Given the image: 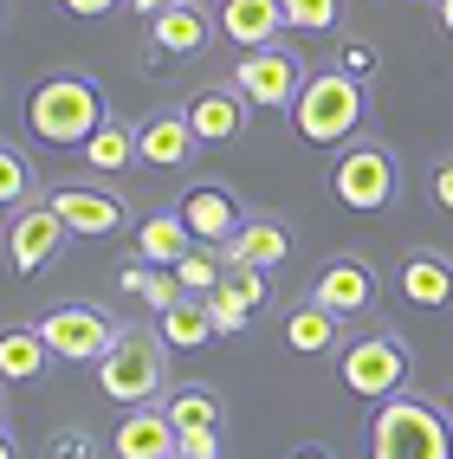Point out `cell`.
Masks as SVG:
<instances>
[{"mask_svg":"<svg viewBox=\"0 0 453 459\" xmlns=\"http://www.w3.org/2000/svg\"><path fill=\"white\" fill-rule=\"evenodd\" d=\"M156 336L169 350H201V343H221V324H214V311H207V298H181V304H169V311H156Z\"/></svg>","mask_w":453,"mask_h":459,"instance_id":"20","label":"cell"},{"mask_svg":"<svg viewBox=\"0 0 453 459\" xmlns=\"http://www.w3.org/2000/svg\"><path fill=\"white\" fill-rule=\"evenodd\" d=\"M188 247H195V233L181 213H149L143 233H136V259H149V265H175Z\"/></svg>","mask_w":453,"mask_h":459,"instance_id":"25","label":"cell"},{"mask_svg":"<svg viewBox=\"0 0 453 459\" xmlns=\"http://www.w3.org/2000/svg\"><path fill=\"white\" fill-rule=\"evenodd\" d=\"M98 388H104V402H117V408H149V402H162V394L175 388V382H169V343H162V336L124 330V336L104 350V362H98Z\"/></svg>","mask_w":453,"mask_h":459,"instance_id":"3","label":"cell"},{"mask_svg":"<svg viewBox=\"0 0 453 459\" xmlns=\"http://www.w3.org/2000/svg\"><path fill=\"white\" fill-rule=\"evenodd\" d=\"M78 156L98 169V175H117V169H130L136 162V124H117V117H104L98 124V136H91Z\"/></svg>","mask_w":453,"mask_h":459,"instance_id":"26","label":"cell"},{"mask_svg":"<svg viewBox=\"0 0 453 459\" xmlns=\"http://www.w3.org/2000/svg\"><path fill=\"white\" fill-rule=\"evenodd\" d=\"M181 117H188V130H195L201 143H233L240 124H247V98H240L233 84H214V91H195Z\"/></svg>","mask_w":453,"mask_h":459,"instance_id":"18","label":"cell"},{"mask_svg":"<svg viewBox=\"0 0 453 459\" xmlns=\"http://www.w3.org/2000/svg\"><path fill=\"white\" fill-rule=\"evenodd\" d=\"M434 13H440V33L453 39V0H434Z\"/></svg>","mask_w":453,"mask_h":459,"instance_id":"38","label":"cell"},{"mask_svg":"<svg viewBox=\"0 0 453 459\" xmlns=\"http://www.w3.org/2000/svg\"><path fill=\"white\" fill-rule=\"evenodd\" d=\"M52 207L65 213V227L84 233V239H110L117 227L130 221L124 195H110V188H84V181H72V188H52Z\"/></svg>","mask_w":453,"mask_h":459,"instance_id":"11","label":"cell"},{"mask_svg":"<svg viewBox=\"0 0 453 459\" xmlns=\"http://www.w3.org/2000/svg\"><path fill=\"white\" fill-rule=\"evenodd\" d=\"M337 311H324L318 298H305V304H292L285 311V350L292 356H330L337 350Z\"/></svg>","mask_w":453,"mask_h":459,"instance_id":"21","label":"cell"},{"mask_svg":"<svg viewBox=\"0 0 453 459\" xmlns=\"http://www.w3.org/2000/svg\"><path fill=\"white\" fill-rule=\"evenodd\" d=\"M117 285H124L130 298H143L149 311H169V304L188 298V285L175 279V265H149V259H130L124 272H117Z\"/></svg>","mask_w":453,"mask_h":459,"instance_id":"24","label":"cell"},{"mask_svg":"<svg viewBox=\"0 0 453 459\" xmlns=\"http://www.w3.org/2000/svg\"><path fill=\"white\" fill-rule=\"evenodd\" d=\"M65 239H72V227H65V213H58L52 201H26V207H13V227H7V259H13V272H46L58 253H65Z\"/></svg>","mask_w":453,"mask_h":459,"instance_id":"9","label":"cell"},{"mask_svg":"<svg viewBox=\"0 0 453 459\" xmlns=\"http://www.w3.org/2000/svg\"><path fill=\"white\" fill-rule=\"evenodd\" d=\"M181 459H221V434L201 427V434H181Z\"/></svg>","mask_w":453,"mask_h":459,"instance_id":"35","label":"cell"},{"mask_svg":"<svg viewBox=\"0 0 453 459\" xmlns=\"http://www.w3.org/2000/svg\"><path fill=\"white\" fill-rule=\"evenodd\" d=\"M376 265L370 259H356V253H344V259H330L324 272H318V285H311V298L324 304V311H337V317H362V311H376Z\"/></svg>","mask_w":453,"mask_h":459,"instance_id":"10","label":"cell"},{"mask_svg":"<svg viewBox=\"0 0 453 459\" xmlns=\"http://www.w3.org/2000/svg\"><path fill=\"white\" fill-rule=\"evenodd\" d=\"M362 117H370V84L330 65V72L305 78V91H298V104H292V130L311 149H337V143H350V130Z\"/></svg>","mask_w":453,"mask_h":459,"instance_id":"2","label":"cell"},{"mask_svg":"<svg viewBox=\"0 0 453 459\" xmlns=\"http://www.w3.org/2000/svg\"><path fill=\"white\" fill-rule=\"evenodd\" d=\"M0 427H7V376H0Z\"/></svg>","mask_w":453,"mask_h":459,"instance_id":"40","label":"cell"},{"mask_svg":"<svg viewBox=\"0 0 453 459\" xmlns=\"http://www.w3.org/2000/svg\"><path fill=\"white\" fill-rule=\"evenodd\" d=\"M33 201V169L13 143H0V207H26Z\"/></svg>","mask_w":453,"mask_h":459,"instance_id":"28","label":"cell"},{"mask_svg":"<svg viewBox=\"0 0 453 459\" xmlns=\"http://www.w3.org/2000/svg\"><path fill=\"white\" fill-rule=\"evenodd\" d=\"M447 420H453V388H447Z\"/></svg>","mask_w":453,"mask_h":459,"instance_id":"42","label":"cell"},{"mask_svg":"<svg viewBox=\"0 0 453 459\" xmlns=\"http://www.w3.org/2000/svg\"><path fill=\"white\" fill-rule=\"evenodd\" d=\"M344 20V0H285V26L298 33H330Z\"/></svg>","mask_w":453,"mask_h":459,"instance_id":"29","label":"cell"},{"mask_svg":"<svg viewBox=\"0 0 453 459\" xmlns=\"http://www.w3.org/2000/svg\"><path fill=\"white\" fill-rule=\"evenodd\" d=\"M207 33H214V26H207V7H201V0H175L169 13L149 20V46H156L162 58H195V52L207 46Z\"/></svg>","mask_w":453,"mask_h":459,"instance_id":"19","label":"cell"},{"mask_svg":"<svg viewBox=\"0 0 453 459\" xmlns=\"http://www.w3.org/2000/svg\"><path fill=\"white\" fill-rule=\"evenodd\" d=\"M233 91L247 98V110H292V104H298V91H305V65H298V52H292V46L240 52Z\"/></svg>","mask_w":453,"mask_h":459,"instance_id":"7","label":"cell"},{"mask_svg":"<svg viewBox=\"0 0 453 459\" xmlns=\"http://www.w3.org/2000/svg\"><path fill=\"white\" fill-rule=\"evenodd\" d=\"M201 7H221V0H201Z\"/></svg>","mask_w":453,"mask_h":459,"instance_id":"43","label":"cell"},{"mask_svg":"<svg viewBox=\"0 0 453 459\" xmlns=\"http://www.w3.org/2000/svg\"><path fill=\"white\" fill-rule=\"evenodd\" d=\"M58 7H65L72 20H104L110 7H124V0H58Z\"/></svg>","mask_w":453,"mask_h":459,"instance_id":"36","label":"cell"},{"mask_svg":"<svg viewBox=\"0 0 453 459\" xmlns=\"http://www.w3.org/2000/svg\"><path fill=\"white\" fill-rule=\"evenodd\" d=\"M181 221H188V233L201 239V247H227V239L247 227V213H240V201L227 195V188H214V181H207V188H188L181 195Z\"/></svg>","mask_w":453,"mask_h":459,"instance_id":"14","label":"cell"},{"mask_svg":"<svg viewBox=\"0 0 453 459\" xmlns=\"http://www.w3.org/2000/svg\"><path fill=\"white\" fill-rule=\"evenodd\" d=\"M195 130H188V117H169V110H156V117H143L136 124V162H149V169H181L195 156Z\"/></svg>","mask_w":453,"mask_h":459,"instance_id":"16","label":"cell"},{"mask_svg":"<svg viewBox=\"0 0 453 459\" xmlns=\"http://www.w3.org/2000/svg\"><path fill=\"white\" fill-rule=\"evenodd\" d=\"M402 298L414 304V311H447V304H453V259L414 247L402 259Z\"/></svg>","mask_w":453,"mask_h":459,"instance_id":"17","label":"cell"},{"mask_svg":"<svg viewBox=\"0 0 453 459\" xmlns=\"http://www.w3.org/2000/svg\"><path fill=\"white\" fill-rule=\"evenodd\" d=\"M110 453L117 459H175L181 453V434H175V420L162 414V402H149V408H130L124 420H117Z\"/></svg>","mask_w":453,"mask_h":459,"instance_id":"13","label":"cell"},{"mask_svg":"<svg viewBox=\"0 0 453 459\" xmlns=\"http://www.w3.org/2000/svg\"><path fill=\"white\" fill-rule=\"evenodd\" d=\"M396 156H388L382 143H350L337 169H330V195H337L344 207L356 213H382V207H396Z\"/></svg>","mask_w":453,"mask_h":459,"instance_id":"6","label":"cell"},{"mask_svg":"<svg viewBox=\"0 0 453 459\" xmlns=\"http://www.w3.org/2000/svg\"><path fill=\"white\" fill-rule=\"evenodd\" d=\"M162 414L175 420V434H201V427H214V434H221L227 402H221L207 382H188V388H169V394H162Z\"/></svg>","mask_w":453,"mask_h":459,"instance_id":"23","label":"cell"},{"mask_svg":"<svg viewBox=\"0 0 453 459\" xmlns=\"http://www.w3.org/2000/svg\"><path fill=\"white\" fill-rule=\"evenodd\" d=\"M227 285H233L240 298H247V311H253V317H259L266 304H272V285H266V272H227Z\"/></svg>","mask_w":453,"mask_h":459,"instance_id":"33","label":"cell"},{"mask_svg":"<svg viewBox=\"0 0 453 459\" xmlns=\"http://www.w3.org/2000/svg\"><path fill=\"white\" fill-rule=\"evenodd\" d=\"M337 72H350V78L370 84V78L382 72V52H376L370 39H344V46H337Z\"/></svg>","mask_w":453,"mask_h":459,"instance_id":"31","label":"cell"},{"mask_svg":"<svg viewBox=\"0 0 453 459\" xmlns=\"http://www.w3.org/2000/svg\"><path fill=\"white\" fill-rule=\"evenodd\" d=\"M207 311H214V324H221V336H240V330H247L253 324V311H247V298H240L227 279L214 285V291H207Z\"/></svg>","mask_w":453,"mask_h":459,"instance_id":"30","label":"cell"},{"mask_svg":"<svg viewBox=\"0 0 453 459\" xmlns=\"http://www.w3.org/2000/svg\"><path fill=\"white\" fill-rule=\"evenodd\" d=\"M337 376L356 402H388L402 382H408V343L396 330H376V336H356V343L337 356Z\"/></svg>","mask_w":453,"mask_h":459,"instance_id":"5","label":"cell"},{"mask_svg":"<svg viewBox=\"0 0 453 459\" xmlns=\"http://www.w3.org/2000/svg\"><path fill=\"white\" fill-rule=\"evenodd\" d=\"M221 33L240 52H259V46H279L285 33V0H221Z\"/></svg>","mask_w":453,"mask_h":459,"instance_id":"15","label":"cell"},{"mask_svg":"<svg viewBox=\"0 0 453 459\" xmlns=\"http://www.w3.org/2000/svg\"><path fill=\"white\" fill-rule=\"evenodd\" d=\"M370 459H453V420L414 394H388L370 427Z\"/></svg>","mask_w":453,"mask_h":459,"instance_id":"4","label":"cell"},{"mask_svg":"<svg viewBox=\"0 0 453 459\" xmlns=\"http://www.w3.org/2000/svg\"><path fill=\"white\" fill-rule=\"evenodd\" d=\"M46 459H98V440H91L84 427H58L46 440Z\"/></svg>","mask_w":453,"mask_h":459,"instance_id":"32","label":"cell"},{"mask_svg":"<svg viewBox=\"0 0 453 459\" xmlns=\"http://www.w3.org/2000/svg\"><path fill=\"white\" fill-rule=\"evenodd\" d=\"M292 459H330V453H324V446H298Z\"/></svg>","mask_w":453,"mask_h":459,"instance_id":"39","label":"cell"},{"mask_svg":"<svg viewBox=\"0 0 453 459\" xmlns=\"http://www.w3.org/2000/svg\"><path fill=\"white\" fill-rule=\"evenodd\" d=\"M175 279L188 285L195 298H207V291H214V285L227 279V265H221V247H188V253L175 259Z\"/></svg>","mask_w":453,"mask_h":459,"instance_id":"27","label":"cell"},{"mask_svg":"<svg viewBox=\"0 0 453 459\" xmlns=\"http://www.w3.org/2000/svg\"><path fill=\"white\" fill-rule=\"evenodd\" d=\"M46 362H52V350H46L39 324H7L0 330V376L7 382H39Z\"/></svg>","mask_w":453,"mask_h":459,"instance_id":"22","label":"cell"},{"mask_svg":"<svg viewBox=\"0 0 453 459\" xmlns=\"http://www.w3.org/2000/svg\"><path fill=\"white\" fill-rule=\"evenodd\" d=\"M428 201L447 213V221H453V149H447V156L428 169Z\"/></svg>","mask_w":453,"mask_h":459,"instance_id":"34","label":"cell"},{"mask_svg":"<svg viewBox=\"0 0 453 459\" xmlns=\"http://www.w3.org/2000/svg\"><path fill=\"white\" fill-rule=\"evenodd\" d=\"M39 336H46V350L58 362H104V350L124 330H117L98 304H52V311L39 317Z\"/></svg>","mask_w":453,"mask_h":459,"instance_id":"8","label":"cell"},{"mask_svg":"<svg viewBox=\"0 0 453 459\" xmlns=\"http://www.w3.org/2000/svg\"><path fill=\"white\" fill-rule=\"evenodd\" d=\"M175 459H181V453H175Z\"/></svg>","mask_w":453,"mask_h":459,"instance_id":"45","label":"cell"},{"mask_svg":"<svg viewBox=\"0 0 453 459\" xmlns=\"http://www.w3.org/2000/svg\"><path fill=\"white\" fill-rule=\"evenodd\" d=\"M0 459H13V440H7V427H0Z\"/></svg>","mask_w":453,"mask_h":459,"instance_id":"41","label":"cell"},{"mask_svg":"<svg viewBox=\"0 0 453 459\" xmlns=\"http://www.w3.org/2000/svg\"><path fill=\"white\" fill-rule=\"evenodd\" d=\"M285 259H292V233H285V221H272V213H253V221L221 247L227 272H272Z\"/></svg>","mask_w":453,"mask_h":459,"instance_id":"12","label":"cell"},{"mask_svg":"<svg viewBox=\"0 0 453 459\" xmlns=\"http://www.w3.org/2000/svg\"><path fill=\"white\" fill-rule=\"evenodd\" d=\"M124 7H130L136 20H156V13H169V7H175V0H124Z\"/></svg>","mask_w":453,"mask_h":459,"instance_id":"37","label":"cell"},{"mask_svg":"<svg viewBox=\"0 0 453 459\" xmlns=\"http://www.w3.org/2000/svg\"><path fill=\"white\" fill-rule=\"evenodd\" d=\"M0 13H7V0H0Z\"/></svg>","mask_w":453,"mask_h":459,"instance_id":"44","label":"cell"},{"mask_svg":"<svg viewBox=\"0 0 453 459\" xmlns=\"http://www.w3.org/2000/svg\"><path fill=\"white\" fill-rule=\"evenodd\" d=\"M104 117L110 110L98 98V84L78 78V72H52L46 84H33V98H26V130L46 149H84Z\"/></svg>","mask_w":453,"mask_h":459,"instance_id":"1","label":"cell"}]
</instances>
